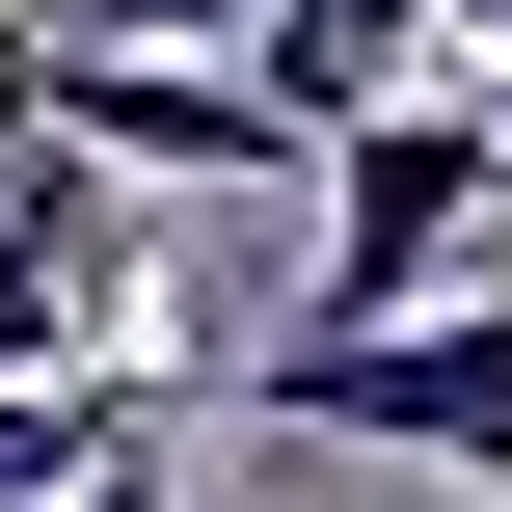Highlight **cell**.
Returning a JSON list of instances; mask_svg holds the SVG:
<instances>
[{
	"label": "cell",
	"instance_id": "1",
	"mask_svg": "<svg viewBox=\"0 0 512 512\" xmlns=\"http://www.w3.org/2000/svg\"><path fill=\"white\" fill-rule=\"evenodd\" d=\"M243 405H270V432H351V459H432V486L512 512V270L405 297V324H270Z\"/></svg>",
	"mask_w": 512,
	"mask_h": 512
},
{
	"label": "cell",
	"instance_id": "2",
	"mask_svg": "<svg viewBox=\"0 0 512 512\" xmlns=\"http://www.w3.org/2000/svg\"><path fill=\"white\" fill-rule=\"evenodd\" d=\"M459 270H486V108H459V81H378V108L324 135L297 324H405V297H459Z\"/></svg>",
	"mask_w": 512,
	"mask_h": 512
},
{
	"label": "cell",
	"instance_id": "3",
	"mask_svg": "<svg viewBox=\"0 0 512 512\" xmlns=\"http://www.w3.org/2000/svg\"><path fill=\"white\" fill-rule=\"evenodd\" d=\"M27 54H54V135L135 162V189H297V162H324V135H297L243 54H189V27H27Z\"/></svg>",
	"mask_w": 512,
	"mask_h": 512
},
{
	"label": "cell",
	"instance_id": "4",
	"mask_svg": "<svg viewBox=\"0 0 512 512\" xmlns=\"http://www.w3.org/2000/svg\"><path fill=\"white\" fill-rule=\"evenodd\" d=\"M405 27H432V0H189V54H243L297 135H351V108L405 81Z\"/></svg>",
	"mask_w": 512,
	"mask_h": 512
},
{
	"label": "cell",
	"instance_id": "5",
	"mask_svg": "<svg viewBox=\"0 0 512 512\" xmlns=\"http://www.w3.org/2000/svg\"><path fill=\"white\" fill-rule=\"evenodd\" d=\"M135 432H162V378H135V351H108V378H0V512H81Z\"/></svg>",
	"mask_w": 512,
	"mask_h": 512
},
{
	"label": "cell",
	"instance_id": "6",
	"mask_svg": "<svg viewBox=\"0 0 512 512\" xmlns=\"http://www.w3.org/2000/svg\"><path fill=\"white\" fill-rule=\"evenodd\" d=\"M81 512H189V459H162V432H135V459H108V486H81Z\"/></svg>",
	"mask_w": 512,
	"mask_h": 512
},
{
	"label": "cell",
	"instance_id": "7",
	"mask_svg": "<svg viewBox=\"0 0 512 512\" xmlns=\"http://www.w3.org/2000/svg\"><path fill=\"white\" fill-rule=\"evenodd\" d=\"M27 108H54V54H27V27H0V162H27Z\"/></svg>",
	"mask_w": 512,
	"mask_h": 512
},
{
	"label": "cell",
	"instance_id": "8",
	"mask_svg": "<svg viewBox=\"0 0 512 512\" xmlns=\"http://www.w3.org/2000/svg\"><path fill=\"white\" fill-rule=\"evenodd\" d=\"M486 270H512V108H486Z\"/></svg>",
	"mask_w": 512,
	"mask_h": 512
},
{
	"label": "cell",
	"instance_id": "9",
	"mask_svg": "<svg viewBox=\"0 0 512 512\" xmlns=\"http://www.w3.org/2000/svg\"><path fill=\"white\" fill-rule=\"evenodd\" d=\"M432 27H486V54H512V0H432Z\"/></svg>",
	"mask_w": 512,
	"mask_h": 512
}]
</instances>
